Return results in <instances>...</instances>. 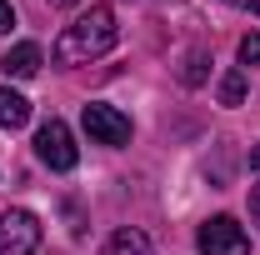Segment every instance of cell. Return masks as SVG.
<instances>
[{
	"instance_id": "7",
	"label": "cell",
	"mask_w": 260,
	"mask_h": 255,
	"mask_svg": "<svg viewBox=\"0 0 260 255\" xmlns=\"http://www.w3.org/2000/svg\"><path fill=\"white\" fill-rule=\"evenodd\" d=\"M100 255H155V245H150V235H145V230L125 225V230H115V235L105 240V250H100Z\"/></svg>"
},
{
	"instance_id": "3",
	"label": "cell",
	"mask_w": 260,
	"mask_h": 255,
	"mask_svg": "<svg viewBox=\"0 0 260 255\" xmlns=\"http://www.w3.org/2000/svg\"><path fill=\"white\" fill-rule=\"evenodd\" d=\"M80 120H85V135H90L95 145H130V115L125 110H115V105H105V100H90Z\"/></svg>"
},
{
	"instance_id": "8",
	"label": "cell",
	"mask_w": 260,
	"mask_h": 255,
	"mask_svg": "<svg viewBox=\"0 0 260 255\" xmlns=\"http://www.w3.org/2000/svg\"><path fill=\"white\" fill-rule=\"evenodd\" d=\"M25 120H30V100L10 85H0V130H20Z\"/></svg>"
},
{
	"instance_id": "9",
	"label": "cell",
	"mask_w": 260,
	"mask_h": 255,
	"mask_svg": "<svg viewBox=\"0 0 260 255\" xmlns=\"http://www.w3.org/2000/svg\"><path fill=\"white\" fill-rule=\"evenodd\" d=\"M180 80H185V85H200V80H205V45H195L190 55H185V70H180Z\"/></svg>"
},
{
	"instance_id": "6",
	"label": "cell",
	"mask_w": 260,
	"mask_h": 255,
	"mask_svg": "<svg viewBox=\"0 0 260 255\" xmlns=\"http://www.w3.org/2000/svg\"><path fill=\"white\" fill-rule=\"evenodd\" d=\"M40 65H45L40 45H35V40H20V45H10V50H5L0 70H5V80H30V75L40 70Z\"/></svg>"
},
{
	"instance_id": "2",
	"label": "cell",
	"mask_w": 260,
	"mask_h": 255,
	"mask_svg": "<svg viewBox=\"0 0 260 255\" xmlns=\"http://www.w3.org/2000/svg\"><path fill=\"white\" fill-rule=\"evenodd\" d=\"M35 155L45 160L50 170H75V160H80V150H75V135H70V125H65L60 115H50L45 125L35 130Z\"/></svg>"
},
{
	"instance_id": "1",
	"label": "cell",
	"mask_w": 260,
	"mask_h": 255,
	"mask_svg": "<svg viewBox=\"0 0 260 255\" xmlns=\"http://www.w3.org/2000/svg\"><path fill=\"white\" fill-rule=\"evenodd\" d=\"M120 40V25H115V10L110 5H90L80 20H70L55 40V50H50V60L65 65V70H75V65H90L100 60L110 45Z\"/></svg>"
},
{
	"instance_id": "13",
	"label": "cell",
	"mask_w": 260,
	"mask_h": 255,
	"mask_svg": "<svg viewBox=\"0 0 260 255\" xmlns=\"http://www.w3.org/2000/svg\"><path fill=\"white\" fill-rule=\"evenodd\" d=\"M250 215H255V225H260V180H255V190H250Z\"/></svg>"
},
{
	"instance_id": "15",
	"label": "cell",
	"mask_w": 260,
	"mask_h": 255,
	"mask_svg": "<svg viewBox=\"0 0 260 255\" xmlns=\"http://www.w3.org/2000/svg\"><path fill=\"white\" fill-rule=\"evenodd\" d=\"M50 5H55V10H70V5H80V0H50Z\"/></svg>"
},
{
	"instance_id": "10",
	"label": "cell",
	"mask_w": 260,
	"mask_h": 255,
	"mask_svg": "<svg viewBox=\"0 0 260 255\" xmlns=\"http://www.w3.org/2000/svg\"><path fill=\"white\" fill-rule=\"evenodd\" d=\"M220 100H225V105H240V100H245V75H240V70H230L225 80H220Z\"/></svg>"
},
{
	"instance_id": "11",
	"label": "cell",
	"mask_w": 260,
	"mask_h": 255,
	"mask_svg": "<svg viewBox=\"0 0 260 255\" xmlns=\"http://www.w3.org/2000/svg\"><path fill=\"white\" fill-rule=\"evenodd\" d=\"M255 60H260V35L250 30L245 40H240V65H255Z\"/></svg>"
},
{
	"instance_id": "14",
	"label": "cell",
	"mask_w": 260,
	"mask_h": 255,
	"mask_svg": "<svg viewBox=\"0 0 260 255\" xmlns=\"http://www.w3.org/2000/svg\"><path fill=\"white\" fill-rule=\"evenodd\" d=\"M230 5H245V10H250V15L260 20V0H230Z\"/></svg>"
},
{
	"instance_id": "16",
	"label": "cell",
	"mask_w": 260,
	"mask_h": 255,
	"mask_svg": "<svg viewBox=\"0 0 260 255\" xmlns=\"http://www.w3.org/2000/svg\"><path fill=\"white\" fill-rule=\"evenodd\" d=\"M250 165H255V170H260V145H255V150H250Z\"/></svg>"
},
{
	"instance_id": "5",
	"label": "cell",
	"mask_w": 260,
	"mask_h": 255,
	"mask_svg": "<svg viewBox=\"0 0 260 255\" xmlns=\"http://www.w3.org/2000/svg\"><path fill=\"white\" fill-rule=\"evenodd\" d=\"M40 250V220L30 210H0V255H35Z\"/></svg>"
},
{
	"instance_id": "4",
	"label": "cell",
	"mask_w": 260,
	"mask_h": 255,
	"mask_svg": "<svg viewBox=\"0 0 260 255\" xmlns=\"http://www.w3.org/2000/svg\"><path fill=\"white\" fill-rule=\"evenodd\" d=\"M195 245H200V255H250V235L230 220V215H210V220L200 225Z\"/></svg>"
},
{
	"instance_id": "12",
	"label": "cell",
	"mask_w": 260,
	"mask_h": 255,
	"mask_svg": "<svg viewBox=\"0 0 260 255\" xmlns=\"http://www.w3.org/2000/svg\"><path fill=\"white\" fill-rule=\"evenodd\" d=\"M15 25V10H10V0H0V35Z\"/></svg>"
}]
</instances>
